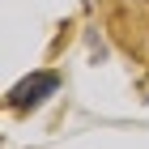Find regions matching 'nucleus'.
<instances>
[{"instance_id":"nucleus-1","label":"nucleus","mask_w":149,"mask_h":149,"mask_svg":"<svg viewBox=\"0 0 149 149\" xmlns=\"http://www.w3.org/2000/svg\"><path fill=\"white\" fill-rule=\"evenodd\" d=\"M111 34L128 56L149 60V0H111Z\"/></svg>"},{"instance_id":"nucleus-2","label":"nucleus","mask_w":149,"mask_h":149,"mask_svg":"<svg viewBox=\"0 0 149 149\" xmlns=\"http://www.w3.org/2000/svg\"><path fill=\"white\" fill-rule=\"evenodd\" d=\"M60 90V72H34V77H26L17 81L9 90V107L13 111H26V107H38L47 98V94H56Z\"/></svg>"}]
</instances>
